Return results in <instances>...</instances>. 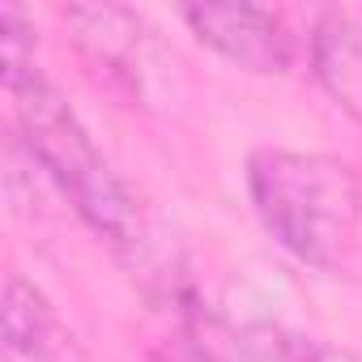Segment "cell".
<instances>
[{
    "instance_id": "5b68a950",
    "label": "cell",
    "mask_w": 362,
    "mask_h": 362,
    "mask_svg": "<svg viewBox=\"0 0 362 362\" xmlns=\"http://www.w3.org/2000/svg\"><path fill=\"white\" fill-rule=\"evenodd\" d=\"M5 345L22 362H86L77 332L22 273H9L5 281Z\"/></svg>"
},
{
    "instance_id": "3957f363",
    "label": "cell",
    "mask_w": 362,
    "mask_h": 362,
    "mask_svg": "<svg viewBox=\"0 0 362 362\" xmlns=\"http://www.w3.org/2000/svg\"><path fill=\"white\" fill-rule=\"evenodd\" d=\"M64 22L73 26L81 52L98 69L119 77L132 94H149V86L162 77L166 52L158 43V30L141 13L124 5H73L64 9Z\"/></svg>"
},
{
    "instance_id": "8992f818",
    "label": "cell",
    "mask_w": 362,
    "mask_h": 362,
    "mask_svg": "<svg viewBox=\"0 0 362 362\" xmlns=\"http://www.w3.org/2000/svg\"><path fill=\"white\" fill-rule=\"evenodd\" d=\"M311 69L328 98L362 124V22L354 13H320L311 35Z\"/></svg>"
},
{
    "instance_id": "277c9868",
    "label": "cell",
    "mask_w": 362,
    "mask_h": 362,
    "mask_svg": "<svg viewBox=\"0 0 362 362\" xmlns=\"http://www.w3.org/2000/svg\"><path fill=\"white\" fill-rule=\"evenodd\" d=\"M188 30L222 60L247 73H286L294 64V35L277 13L256 5H188Z\"/></svg>"
},
{
    "instance_id": "6da1fadb",
    "label": "cell",
    "mask_w": 362,
    "mask_h": 362,
    "mask_svg": "<svg viewBox=\"0 0 362 362\" xmlns=\"http://www.w3.org/2000/svg\"><path fill=\"white\" fill-rule=\"evenodd\" d=\"M0 35H5V90L13 98V115L30 158L73 201L77 218L94 235H103L115 247H136L141 205L107 162V153L94 145L90 128L69 107V98L35 64V35L18 5L0 9Z\"/></svg>"
},
{
    "instance_id": "7a4b0ae2",
    "label": "cell",
    "mask_w": 362,
    "mask_h": 362,
    "mask_svg": "<svg viewBox=\"0 0 362 362\" xmlns=\"http://www.w3.org/2000/svg\"><path fill=\"white\" fill-rule=\"evenodd\" d=\"M247 192L264 230L303 264L337 269L362 226V184L349 162L303 149H256Z\"/></svg>"
},
{
    "instance_id": "52a82bcc",
    "label": "cell",
    "mask_w": 362,
    "mask_h": 362,
    "mask_svg": "<svg viewBox=\"0 0 362 362\" xmlns=\"http://www.w3.org/2000/svg\"><path fill=\"white\" fill-rule=\"evenodd\" d=\"M277 362H358L349 349L311 341V337H277Z\"/></svg>"
},
{
    "instance_id": "ba28073f",
    "label": "cell",
    "mask_w": 362,
    "mask_h": 362,
    "mask_svg": "<svg viewBox=\"0 0 362 362\" xmlns=\"http://www.w3.org/2000/svg\"><path fill=\"white\" fill-rule=\"evenodd\" d=\"M158 362H214L205 349H197V345H175V349H166Z\"/></svg>"
}]
</instances>
